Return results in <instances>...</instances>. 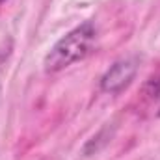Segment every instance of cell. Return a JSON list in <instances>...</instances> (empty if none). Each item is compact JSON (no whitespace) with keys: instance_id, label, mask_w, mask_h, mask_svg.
I'll return each instance as SVG.
<instances>
[{"instance_id":"3957f363","label":"cell","mask_w":160,"mask_h":160,"mask_svg":"<svg viewBox=\"0 0 160 160\" xmlns=\"http://www.w3.org/2000/svg\"><path fill=\"white\" fill-rule=\"evenodd\" d=\"M143 95H145V101H147L149 108L155 112V116H160V77L149 80L145 84Z\"/></svg>"},{"instance_id":"277c9868","label":"cell","mask_w":160,"mask_h":160,"mask_svg":"<svg viewBox=\"0 0 160 160\" xmlns=\"http://www.w3.org/2000/svg\"><path fill=\"white\" fill-rule=\"evenodd\" d=\"M0 2H4V0H0Z\"/></svg>"},{"instance_id":"6da1fadb","label":"cell","mask_w":160,"mask_h":160,"mask_svg":"<svg viewBox=\"0 0 160 160\" xmlns=\"http://www.w3.org/2000/svg\"><path fill=\"white\" fill-rule=\"evenodd\" d=\"M95 38H97V28L91 21L73 28L45 56V62H43L45 71L47 73H58V71L77 63L80 60H84L91 52Z\"/></svg>"},{"instance_id":"7a4b0ae2","label":"cell","mask_w":160,"mask_h":160,"mask_svg":"<svg viewBox=\"0 0 160 160\" xmlns=\"http://www.w3.org/2000/svg\"><path fill=\"white\" fill-rule=\"evenodd\" d=\"M138 71V62L134 58H127V60H119L116 62L106 73L104 77L101 78V88L102 91H108V93H118L121 89H125L130 80L134 78Z\"/></svg>"}]
</instances>
